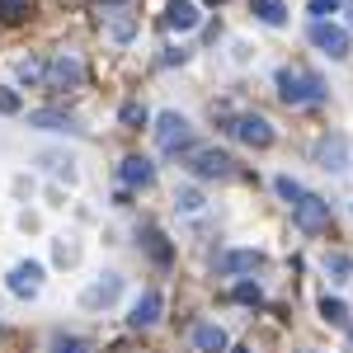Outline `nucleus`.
I'll use <instances>...</instances> for the list:
<instances>
[{"label": "nucleus", "mask_w": 353, "mask_h": 353, "mask_svg": "<svg viewBox=\"0 0 353 353\" xmlns=\"http://www.w3.org/2000/svg\"><path fill=\"white\" fill-rule=\"evenodd\" d=\"M278 94H283V104H321L325 99V81L316 76V71H306V66H283L278 71Z\"/></svg>", "instance_id": "obj_1"}, {"label": "nucleus", "mask_w": 353, "mask_h": 353, "mask_svg": "<svg viewBox=\"0 0 353 353\" xmlns=\"http://www.w3.org/2000/svg\"><path fill=\"white\" fill-rule=\"evenodd\" d=\"M184 165H189V174H198V179H231V156L217 151V146H189L184 151Z\"/></svg>", "instance_id": "obj_2"}, {"label": "nucleus", "mask_w": 353, "mask_h": 353, "mask_svg": "<svg viewBox=\"0 0 353 353\" xmlns=\"http://www.w3.org/2000/svg\"><path fill=\"white\" fill-rule=\"evenodd\" d=\"M193 141V128L184 113H161L156 118V146H161L165 156H179V151H189Z\"/></svg>", "instance_id": "obj_3"}, {"label": "nucleus", "mask_w": 353, "mask_h": 353, "mask_svg": "<svg viewBox=\"0 0 353 353\" xmlns=\"http://www.w3.org/2000/svg\"><path fill=\"white\" fill-rule=\"evenodd\" d=\"M306 38H311L325 57H334V61H344V57H349V33H344L339 24H330V19H311Z\"/></svg>", "instance_id": "obj_4"}, {"label": "nucleus", "mask_w": 353, "mask_h": 353, "mask_svg": "<svg viewBox=\"0 0 353 353\" xmlns=\"http://www.w3.org/2000/svg\"><path fill=\"white\" fill-rule=\"evenodd\" d=\"M292 221H297L306 236H321V231H330V203L316 198V193H301V203L292 208Z\"/></svg>", "instance_id": "obj_5"}, {"label": "nucleus", "mask_w": 353, "mask_h": 353, "mask_svg": "<svg viewBox=\"0 0 353 353\" xmlns=\"http://www.w3.org/2000/svg\"><path fill=\"white\" fill-rule=\"evenodd\" d=\"M231 137L245 141V146H254V151H264V146H273V123L264 113H241V118L231 123Z\"/></svg>", "instance_id": "obj_6"}, {"label": "nucleus", "mask_w": 353, "mask_h": 353, "mask_svg": "<svg viewBox=\"0 0 353 353\" xmlns=\"http://www.w3.org/2000/svg\"><path fill=\"white\" fill-rule=\"evenodd\" d=\"M38 288H43V264H14L10 269V292L14 297H38Z\"/></svg>", "instance_id": "obj_7"}, {"label": "nucleus", "mask_w": 353, "mask_h": 353, "mask_svg": "<svg viewBox=\"0 0 353 353\" xmlns=\"http://www.w3.org/2000/svg\"><path fill=\"white\" fill-rule=\"evenodd\" d=\"M344 161H349V141L339 132H330V137L316 141V165H321V170H344Z\"/></svg>", "instance_id": "obj_8"}, {"label": "nucleus", "mask_w": 353, "mask_h": 353, "mask_svg": "<svg viewBox=\"0 0 353 353\" xmlns=\"http://www.w3.org/2000/svg\"><path fill=\"white\" fill-rule=\"evenodd\" d=\"M81 76H85V66L76 61V57H52V66H48V85L52 90H66V85H81Z\"/></svg>", "instance_id": "obj_9"}, {"label": "nucleus", "mask_w": 353, "mask_h": 353, "mask_svg": "<svg viewBox=\"0 0 353 353\" xmlns=\"http://www.w3.org/2000/svg\"><path fill=\"white\" fill-rule=\"evenodd\" d=\"M118 179H123L128 189H146V184L156 179V170H151V161H146V156H128V161L118 165Z\"/></svg>", "instance_id": "obj_10"}, {"label": "nucleus", "mask_w": 353, "mask_h": 353, "mask_svg": "<svg viewBox=\"0 0 353 353\" xmlns=\"http://www.w3.org/2000/svg\"><path fill=\"white\" fill-rule=\"evenodd\" d=\"M118 292H123V278H118V273H104L94 288H85V297H81V301L90 306V311H94V306H109Z\"/></svg>", "instance_id": "obj_11"}, {"label": "nucleus", "mask_w": 353, "mask_h": 353, "mask_svg": "<svg viewBox=\"0 0 353 353\" xmlns=\"http://www.w3.org/2000/svg\"><path fill=\"white\" fill-rule=\"evenodd\" d=\"M165 28H174V33L198 28V5H193V0H174V5L165 10Z\"/></svg>", "instance_id": "obj_12"}, {"label": "nucleus", "mask_w": 353, "mask_h": 353, "mask_svg": "<svg viewBox=\"0 0 353 353\" xmlns=\"http://www.w3.org/2000/svg\"><path fill=\"white\" fill-rule=\"evenodd\" d=\"M156 321H161V292H141L137 306H132V325L137 330H151Z\"/></svg>", "instance_id": "obj_13"}, {"label": "nucleus", "mask_w": 353, "mask_h": 353, "mask_svg": "<svg viewBox=\"0 0 353 353\" xmlns=\"http://www.w3.org/2000/svg\"><path fill=\"white\" fill-rule=\"evenodd\" d=\"M259 264H264L259 250H231V254H221V273H254Z\"/></svg>", "instance_id": "obj_14"}, {"label": "nucleus", "mask_w": 353, "mask_h": 353, "mask_svg": "<svg viewBox=\"0 0 353 353\" xmlns=\"http://www.w3.org/2000/svg\"><path fill=\"white\" fill-rule=\"evenodd\" d=\"M28 123H33V128H48V132H81L66 113H57V109H33V113H28Z\"/></svg>", "instance_id": "obj_15"}, {"label": "nucleus", "mask_w": 353, "mask_h": 353, "mask_svg": "<svg viewBox=\"0 0 353 353\" xmlns=\"http://www.w3.org/2000/svg\"><path fill=\"white\" fill-rule=\"evenodd\" d=\"M250 10H254V19H264V24H288V5L283 0H250Z\"/></svg>", "instance_id": "obj_16"}, {"label": "nucleus", "mask_w": 353, "mask_h": 353, "mask_svg": "<svg viewBox=\"0 0 353 353\" xmlns=\"http://www.w3.org/2000/svg\"><path fill=\"white\" fill-rule=\"evenodd\" d=\"M193 344L203 353H221L226 349V334H221V325H193Z\"/></svg>", "instance_id": "obj_17"}, {"label": "nucleus", "mask_w": 353, "mask_h": 353, "mask_svg": "<svg viewBox=\"0 0 353 353\" xmlns=\"http://www.w3.org/2000/svg\"><path fill=\"white\" fill-rule=\"evenodd\" d=\"M146 250H151V259H156V264H170V259H174V250H170V245H165V236L161 231H156V226H151V231H146Z\"/></svg>", "instance_id": "obj_18"}, {"label": "nucleus", "mask_w": 353, "mask_h": 353, "mask_svg": "<svg viewBox=\"0 0 353 353\" xmlns=\"http://www.w3.org/2000/svg\"><path fill=\"white\" fill-rule=\"evenodd\" d=\"M321 316H325L330 325H349V306H344L339 297H325V301H321Z\"/></svg>", "instance_id": "obj_19"}, {"label": "nucleus", "mask_w": 353, "mask_h": 353, "mask_svg": "<svg viewBox=\"0 0 353 353\" xmlns=\"http://www.w3.org/2000/svg\"><path fill=\"white\" fill-rule=\"evenodd\" d=\"M14 71H19V81H24V85H33V81H43V76H48V66H43L38 57H24Z\"/></svg>", "instance_id": "obj_20"}, {"label": "nucleus", "mask_w": 353, "mask_h": 353, "mask_svg": "<svg viewBox=\"0 0 353 353\" xmlns=\"http://www.w3.org/2000/svg\"><path fill=\"white\" fill-rule=\"evenodd\" d=\"M24 14H28V0H0V19L5 24H19Z\"/></svg>", "instance_id": "obj_21"}, {"label": "nucleus", "mask_w": 353, "mask_h": 353, "mask_svg": "<svg viewBox=\"0 0 353 353\" xmlns=\"http://www.w3.org/2000/svg\"><path fill=\"white\" fill-rule=\"evenodd\" d=\"M52 353H90V344H85V339H76V334H57V339H52Z\"/></svg>", "instance_id": "obj_22"}, {"label": "nucleus", "mask_w": 353, "mask_h": 353, "mask_svg": "<svg viewBox=\"0 0 353 353\" xmlns=\"http://www.w3.org/2000/svg\"><path fill=\"white\" fill-rule=\"evenodd\" d=\"M174 203H179V212H203V193H193V189H179Z\"/></svg>", "instance_id": "obj_23"}, {"label": "nucleus", "mask_w": 353, "mask_h": 353, "mask_svg": "<svg viewBox=\"0 0 353 353\" xmlns=\"http://www.w3.org/2000/svg\"><path fill=\"white\" fill-rule=\"evenodd\" d=\"M349 0H306V10L316 14V19H325V14H334V10H344Z\"/></svg>", "instance_id": "obj_24"}, {"label": "nucleus", "mask_w": 353, "mask_h": 353, "mask_svg": "<svg viewBox=\"0 0 353 353\" xmlns=\"http://www.w3.org/2000/svg\"><path fill=\"white\" fill-rule=\"evenodd\" d=\"M325 269L334 273V278H349V273H353V259H349V254H325Z\"/></svg>", "instance_id": "obj_25"}, {"label": "nucleus", "mask_w": 353, "mask_h": 353, "mask_svg": "<svg viewBox=\"0 0 353 353\" xmlns=\"http://www.w3.org/2000/svg\"><path fill=\"white\" fill-rule=\"evenodd\" d=\"M273 189L283 193V198H288V203H292V208H297V203H301V184H297V179H288V174H283V179H278V184H273Z\"/></svg>", "instance_id": "obj_26"}, {"label": "nucleus", "mask_w": 353, "mask_h": 353, "mask_svg": "<svg viewBox=\"0 0 353 353\" xmlns=\"http://www.w3.org/2000/svg\"><path fill=\"white\" fill-rule=\"evenodd\" d=\"M123 123L128 128H146V109L141 104H123Z\"/></svg>", "instance_id": "obj_27"}, {"label": "nucleus", "mask_w": 353, "mask_h": 353, "mask_svg": "<svg viewBox=\"0 0 353 353\" xmlns=\"http://www.w3.org/2000/svg\"><path fill=\"white\" fill-rule=\"evenodd\" d=\"M19 109H24V104H19V94L0 85V113H19Z\"/></svg>", "instance_id": "obj_28"}, {"label": "nucleus", "mask_w": 353, "mask_h": 353, "mask_svg": "<svg viewBox=\"0 0 353 353\" xmlns=\"http://www.w3.org/2000/svg\"><path fill=\"white\" fill-rule=\"evenodd\" d=\"M264 292H259V283H236V301H259Z\"/></svg>", "instance_id": "obj_29"}, {"label": "nucleus", "mask_w": 353, "mask_h": 353, "mask_svg": "<svg viewBox=\"0 0 353 353\" xmlns=\"http://www.w3.org/2000/svg\"><path fill=\"white\" fill-rule=\"evenodd\" d=\"M57 259H61V264H71V259H76V245L61 241V245H57Z\"/></svg>", "instance_id": "obj_30"}, {"label": "nucleus", "mask_w": 353, "mask_h": 353, "mask_svg": "<svg viewBox=\"0 0 353 353\" xmlns=\"http://www.w3.org/2000/svg\"><path fill=\"white\" fill-rule=\"evenodd\" d=\"M113 33L118 38H132V19H113Z\"/></svg>", "instance_id": "obj_31"}, {"label": "nucleus", "mask_w": 353, "mask_h": 353, "mask_svg": "<svg viewBox=\"0 0 353 353\" xmlns=\"http://www.w3.org/2000/svg\"><path fill=\"white\" fill-rule=\"evenodd\" d=\"M344 10H349V24H353V0H349V5H344Z\"/></svg>", "instance_id": "obj_32"}, {"label": "nucleus", "mask_w": 353, "mask_h": 353, "mask_svg": "<svg viewBox=\"0 0 353 353\" xmlns=\"http://www.w3.org/2000/svg\"><path fill=\"white\" fill-rule=\"evenodd\" d=\"M349 353H353V325H349Z\"/></svg>", "instance_id": "obj_33"}, {"label": "nucleus", "mask_w": 353, "mask_h": 353, "mask_svg": "<svg viewBox=\"0 0 353 353\" xmlns=\"http://www.w3.org/2000/svg\"><path fill=\"white\" fill-rule=\"evenodd\" d=\"M231 353H254V349H231Z\"/></svg>", "instance_id": "obj_34"}, {"label": "nucleus", "mask_w": 353, "mask_h": 353, "mask_svg": "<svg viewBox=\"0 0 353 353\" xmlns=\"http://www.w3.org/2000/svg\"><path fill=\"white\" fill-rule=\"evenodd\" d=\"M212 5H221V0H212Z\"/></svg>", "instance_id": "obj_35"}]
</instances>
